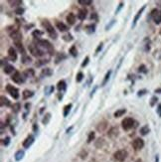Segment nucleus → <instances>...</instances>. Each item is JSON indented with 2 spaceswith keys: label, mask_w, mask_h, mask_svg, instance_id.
Returning <instances> with one entry per match:
<instances>
[{
  "label": "nucleus",
  "mask_w": 161,
  "mask_h": 162,
  "mask_svg": "<svg viewBox=\"0 0 161 162\" xmlns=\"http://www.w3.org/2000/svg\"><path fill=\"white\" fill-rule=\"evenodd\" d=\"M42 26L44 27V29L46 30V32L49 34V36L51 37L52 39H57V37H58V34H57V32L56 30L54 29V27H53V25L49 22L48 20H44V21H42Z\"/></svg>",
  "instance_id": "obj_1"
},
{
  "label": "nucleus",
  "mask_w": 161,
  "mask_h": 162,
  "mask_svg": "<svg viewBox=\"0 0 161 162\" xmlns=\"http://www.w3.org/2000/svg\"><path fill=\"white\" fill-rule=\"evenodd\" d=\"M28 49H29L30 53L32 54V56L36 57V58H41L45 55V52L39 47L36 43H32L29 46H28Z\"/></svg>",
  "instance_id": "obj_2"
},
{
  "label": "nucleus",
  "mask_w": 161,
  "mask_h": 162,
  "mask_svg": "<svg viewBox=\"0 0 161 162\" xmlns=\"http://www.w3.org/2000/svg\"><path fill=\"white\" fill-rule=\"evenodd\" d=\"M36 44L40 47V48L45 49L51 56L54 55V52H55L54 51V47L48 40H41V39H39V40H37V42H36Z\"/></svg>",
  "instance_id": "obj_3"
},
{
  "label": "nucleus",
  "mask_w": 161,
  "mask_h": 162,
  "mask_svg": "<svg viewBox=\"0 0 161 162\" xmlns=\"http://www.w3.org/2000/svg\"><path fill=\"white\" fill-rule=\"evenodd\" d=\"M6 91L7 93H9V95L12 96L14 100H18L20 96L19 93V89H18L16 87H14L12 85H7L6 86Z\"/></svg>",
  "instance_id": "obj_4"
},
{
  "label": "nucleus",
  "mask_w": 161,
  "mask_h": 162,
  "mask_svg": "<svg viewBox=\"0 0 161 162\" xmlns=\"http://www.w3.org/2000/svg\"><path fill=\"white\" fill-rule=\"evenodd\" d=\"M134 123H135V121H134L133 118L126 117L121 121V127H122V128L124 129V130H129V129H131L134 127Z\"/></svg>",
  "instance_id": "obj_5"
},
{
  "label": "nucleus",
  "mask_w": 161,
  "mask_h": 162,
  "mask_svg": "<svg viewBox=\"0 0 161 162\" xmlns=\"http://www.w3.org/2000/svg\"><path fill=\"white\" fill-rule=\"evenodd\" d=\"M127 157V151L126 150H117L116 152H114L113 158L114 160L119 162H123Z\"/></svg>",
  "instance_id": "obj_6"
},
{
  "label": "nucleus",
  "mask_w": 161,
  "mask_h": 162,
  "mask_svg": "<svg viewBox=\"0 0 161 162\" xmlns=\"http://www.w3.org/2000/svg\"><path fill=\"white\" fill-rule=\"evenodd\" d=\"M11 80L14 83H16V84H23V83L25 82V80H26V78H25L24 75L21 74L20 72L15 71L14 72V74L11 76Z\"/></svg>",
  "instance_id": "obj_7"
},
{
  "label": "nucleus",
  "mask_w": 161,
  "mask_h": 162,
  "mask_svg": "<svg viewBox=\"0 0 161 162\" xmlns=\"http://www.w3.org/2000/svg\"><path fill=\"white\" fill-rule=\"evenodd\" d=\"M150 16H151L152 20L154 21L155 24H160L161 23V10L159 9H153L151 13H150Z\"/></svg>",
  "instance_id": "obj_8"
},
{
  "label": "nucleus",
  "mask_w": 161,
  "mask_h": 162,
  "mask_svg": "<svg viewBox=\"0 0 161 162\" xmlns=\"http://www.w3.org/2000/svg\"><path fill=\"white\" fill-rule=\"evenodd\" d=\"M132 146H133V148L135 150H140L144 146V141L141 138H135L133 140V142H132Z\"/></svg>",
  "instance_id": "obj_9"
},
{
  "label": "nucleus",
  "mask_w": 161,
  "mask_h": 162,
  "mask_svg": "<svg viewBox=\"0 0 161 162\" xmlns=\"http://www.w3.org/2000/svg\"><path fill=\"white\" fill-rule=\"evenodd\" d=\"M145 5H143L140 9L138 10V12L136 13V15L134 16V18H133V22H132V28H134L135 26H136V23H137V21L139 20V18H140V16L142 15V13H143V11H144V9H145Z\"/></svg>",
  "instance_id": "obj_10"
},
{
  "label": "nucleus",
  "mask_w": 161,
  "mask_h": 162,
  "mask_svg": "<svg viewBox=\"0 0 161 162\" xmlns=\"http://www.w3.org/2000/svg\"><path fill=\"white\" fill-rule=\"evenodd\" d=\"M8 58L9 60L13 61V62H16L17 60V52L16 50L13 48V47H10L8 49Z\"/></svg>",
  "instance_id": "obj_11"
},
{
  "label": "nucleus",
  "mask_w": 161,
  "mask_h": 162,
  "mask_svg": "<svg viewBox=\"0 0 161 162\" xmlns=\"http://www.w3.org/2000/svg\"><path fill=\"white\" fill-rule=\"evenodd\" d=\"M57 89L60 92V93H65L66 89H67V83L64 81V80H61L58 82V84H57Z\"/></svg>",
  "instance_id": "obj_12"
},
{
  "label": "nucleus",
  "mask_w": 161,
  "mask_h": 162,
  "mask_svg": "<svg viewBox=\"0 0 161 162\" xmlns=\"http://www.w3.org/2000/svg\"><path fill=\"white\" fill-rule=\"evenodd\" d=\"M88 16V10L86 9V8H81V9H79V11H78V14H77V17L79 18L80 20H85L86 18H87Z\"/></svg>",
  "instance_id": "obj_13"
},
{
  "label": "nucleus",
  "mask_w": 161,
  "mask_h": 162,
  "mask_svg": "<svg viewBox=\"0 0 161 162\" xmlns=\"http://www.w3.org/2000/svg\"><path fill=\"white\" fill-rule=\"evenodd\" d=\"M85 32L89 35H92L94 34L96 32V24H89V25H86L85 26Z\"/></svg>",
  "instance_id": "obj_14"
},
{
  "label": "nucleus",
  "mask_w": 161,
  "mask_h": 162,
  "mask_svg": "<svg viewBox=\"0 0 161 162\" xmlns=\"http://www.w3.org/2000/svg\"><path fill=\"white\" fill-rule=\"evenodd\" d=\"M34 136L33 135H29L28 137L26 138L23 141V146L25 147V148H29V147L32 145V143L34 142Z\"/></svg>",
  "instance_id": "obj_15"
},
{
  "label": "nucleus",
  "mask_w": 161,
  "mask_h": 162,
  "mask_svg": "<svg viewBox=\"0 0 161 162\" xmlns=\"http://www.w3.org/2000/svg\"><path fill=\"white\" fill-rule=\"evenodd\" d=\"M66 21L69 25H74L76 23V15L74 13H69L66 17Z\"/></svg>",
  "instance_id": "obj_16"
},
{
  "label": "nucleus",
  "mask_w": 161,
  "mask_h": 162,
  "mask_svg": "<svg viewBox=\"0 0 161 162\" xmlns=\"http://www.w3.org/2000/svg\"><path fill=\"white\" fill-rule=\"evenodd\" d=\"M56 27L60 32H66L69 30V28L66 24H64L63 22H60V21H57L56 22Z\"/></svg>",
  "instance_id": "obj_17"
},
{
  "label": "nucleus",
  "mask_w": 161,
  "mask_h": 162,
  "mask_svg": "<svg viewBox=\"0 0 161 162\" xmlns=\"http://www.w3.org/2000/svg\"><path fill=\"white\" fill-rule=\"evenodd\" d=\"M3 71H4L5 74L10 75V74H12L14 71H15V68H14L12 65L6 64V65H4V66H3Z\"/></svg>",
  "instance_id": "obj_18"
},
{
  "label": "nucleus",
  "mask_w": 161,
  "mask_h": 162,
  "mask_svg": "<svg viewBox=\"0 0 161 162\" xmlns=\"http://www.w3.org/2000/svg\"><path fill=\"white\" fill-rule=\"evenodd\" d=\"M67 59V55L65 53H58L56 55V58H55V63L56 64H59L60 62H62V61L66 60Z\"/></svg>",
  "instance_id": "obj_19"
},
{
  "label": "nucleus",
  "mask_w": 161,
  "mask_h": 162,
  "mask_svg": "<svg viewBox=\"0 0 161 162\" xmlns=\"http://www.w3.org/2000/svg\"><path fill=\"white\" fill-rule=\"evenodd\" d=\"M53 75V70L50 69V68H45V69H43L41 72V77L44 78V77H51Z\"/></svg>",
  "instance_id": "obj_20"
},
{
  "label": "nucleus",
  "mask_w": 161,
  "mask_h": 162,
  "mask_svg": "<svg viewBox=\"0 0 161 162\" xmlns=\"http://www.w3.org/2000/svg\"><path fill=\"white\" fill-rule=\"evenodd\" d=\"M10 100L6 98L4 96H1V98H0V106H10Z\"/></svg>",
  "instance_id": "obj_21"
},
{
  "label": "nucleus",
  "mask_w": 161,
  "mask_h": 162,
  "mask_svg": "<svg viewBox=\"0 0 161 162\" xmlns=\"http://www.w3.org/2000/svg\"><path fill=\"white\" fill-rule=\"evenodd\" d=\"M72 107H73V104L72 103H69V104H67V106H64V110H63V116L64 117H67L68 116H69V113H70V111L72 110Z\"/></svg>",
  "instance_id": "obj_22"
},
{
  "label": "nucleus",
  "mask_w": 161,
  "mask_h": 162,
  "mask_svg": "<svg viewBox=\"0 0 161 162\" xmlns=\"http://www.w3.org/2000/svg\"><path fill=\"white\" fill-rule=\"evenodd\" d=\"M34 96V92L29 91V89H25V91L22 93V96H23V99H24V100L30 99V98H32V96Z\"/></svg>",
  "instance_id": "obj_23"
},
{
  "label": "nucleus",
  "mask_w": 161,
  "mask_h": 162,
  "mask_svg": "<svg viewBox=\"0 0 161 162\" xmlns=\"http://www.w3.org/2000/svg\"><path fill=\"white\" fill-rule=\"evenodd\" d=\"M14 44H15V46H16V48H17V50L19 51L22 55L24 56V55H26V53H25V50H24V47H23V45H22V42H14Z\"/></svg>",
  "instance_id": "obj_24"
},
{
  "label": "nucleus",
  "mask_w": 161,
  "mask_h": 162,
  "mask_svg": "<svg viewBox=\"0 0 161 162\" xmlns=\"http://www.w3.org/2000/svg\"><path fill=\"white\" fill-rule=\"evenodd\" d=\"M112 71L109 70V71L106 74L105 79H103V81H102V87H105V86L107 84V82H109V79H110V76H112Z\"/></svg>",
  "instance_id": "obj_25"
},
{
  "label": "nucleus",
  "mask_w": 161,
  "mask_h": 162,
  "mask_svg": "<svg viewBox=\"0 0 161 162\" xmlns=\"http://www.w3.org/2000/svg\"><path fill=\"white\" fill-rule=\"evenodd\" d=\"M8 3L10 4V6H12V7H16V6L21 7L20 5L22 4L23 1H22V0H13V1H12V0H9Z\"/></svg>",
  "instance_id": "obj_26"
},
{
  "label": "nucleus",
  "mask_w": 161,
  "mask_h": 162,
  "mask_svg": "<svg viewBox=\"0 0 161 162\" xmlns=\"http://www.w3.org/2000/svg\"><path fill=\"white\" fill-rule=\"evenodd\" d=\"M43 32L42 31H40V30H34L33 32H32V36H33V37L35 38V39H37V40H39V39H40L42 36H43Z\"/></svg>",
  "instance_id": "obj_27"
},
{
  "label": "nucleus",
  "mask_w": 161,
  "mask_h": 162,
  "mask_svg": "<svg viewBox=\"0 0 161 162\" xmlns=\"http://www.w3.org/2000/svg\"><path fill=\"white\" fill-rule=\"evenodd\" d=\"M23 75H24L25 78H32V77H34L35 72H34L33 69H28V70H26L24 72Z\"/></svg>",
  "instance_id": "obj_28"
},
{
  "label": "nucleus",
  "mask_w": 161,
  "mask_h": 162,
  "mask_svg": "<svg viewBox=\"0 0 161 162\" xmlns=\"http://www.w3.org/2000/svg\"><path fill=\"white\" fill-rule=\"evenodd\" d=\"M125 113H126V110H125V109L117 110L116 111V113H113V116H114V117H120V116H122Z\"/></svg>",
  "instance_id": "obj_29"
},
{
  "label": "nucleus",
  "mask_w": 161,
  "mask_h": 162,
  "mask_svg": "<svg viewBox=\"0 0 161 162\" xmlns=\"http://www.w3.org/2000/svg\"><path fill=\"white\" fill-rule=\"evenodd\" d=\"M69 53L71 54L72 56L74 57V58H76V57L78 56V50H77V47L75 46V45H73L70 48V50H69Z\"/></svg>",
  "instance_id": "obj_30"
},
{
  "label": "nucleus",
  "mask_w": 161,
  "mask_h": 162,
  "mask_svg": "<svg viewBox=\"0 0 161 162\" xmlns=\"http://www.w3.org/2000/svg\"><path fill=\"white\" fill-rule=\"evenodd\" d=\"M11 107H12L13 113H19V111L21 110V104H20L19 103H13Z\"/></svg>",
  "instance_id": "obj_31"
},
{
  "label": "nucleus",
  "mask_w": 161,
  "mask_h": 162,
  "mask_svg": "<svg viewBox=\"0 0 161 162\" xmlns=\"http://www.w3.org/2000/svg\"><path fill=\"white\" fill-rule=\"evenodd\" d=\"M23 156H24V151L23 150H19V151H17L16 154H15V159L17 161H19V160L22 159Z\"/></svg>",
  "instance_id": "obj_32"
},
{
  "label": "nucleus",
  "mask_w": 161,
  "mask_h": 162,
  "mask_svg": "<svg viewBox=\"0 0 161 162\" xmlns=\"http://www.w3.org/2000/svg\"><path fill=\"white\" fill-rule=\"evenodd\" d=\"M149 131H150V129H149V127H148V125H144V127H142L140 128L141 135H146Z\"/></svg>",
  "instance_id": "obj_33"
},
{
  "label": "nucleus",
  "mask_w": 161,
  "mask_h": 162,
  "mask_svg": "<svg viewBox=\"0 0 161 162\" xmlns=\"http://www.w3.org/2000/svg\"><path fill=\"white\" fill-rule=\"evenodd\" d=\"M62 39L65 42H71V41H73V36H72V34H70V33H68V34H66V35H64L63 37H62Z\"/></svg>",
  "instance_id": "obj_34"
},
{
  "label": "nucleus",
  "mask_w": 161,
  "mask_h": 162,
  "mask_svg": "<svg viewBox=\"0 0 161 162\" xmlns=\"http://www.w3.org/2000/svg\"><path fill=\"white\" fill-rule=\"evenodd\" d=\"M50 118H51V113H46L44 117H43V120H42V122H43V124H47L49 120H50Z\"/></svg>",
  "instance_id": "obj_35"
},
{
  "label": "nucleus",
  "mask_w": 161,
  "mask_h": 162,
  "mask_svg": "<svg viewBox=\"0 0 161 162\" xmlns=\"http://www.w3.org/2000/svg\"><path fill=\"white\" fill-rule=\"evenodd\" d=\"M85 78V75L82 73V72H79V73L77 74V77H76V82L77 83H81L82 81L84 80Z\"/></svg>",
  "instance_id": "obj_36"
},
{
  "label": "nucleus",
  "mask_w": 161,
  "mask_h": 162,
  "mask_svg": "<svg viewBox=\"0 0 161 162\" xmlns=\"http://www.w3.org/2000/svg\"><path fill=\"white\" fill-rule=\"evenodd\" d=\"M78 2L80 3V4L85 5V6H89V5L92 4V0H79Z\"/></svg>",
  "instance_id": "obj_37"
},
{
  "label": "nucleus",
  "mask_w": 161,
  "mask_h": 162,
  "mask_svg": "<svg viewBox=\"0 0 161 162\" xmlns=\"http://www.w3.org/2000/svg\"><path fill=\"white\" fill-rule=\"evenodd\" d=\"M31 62H32V59L28 55H24L22 57V63L23 64H29Z\"/></svg>",
  "instance_id": "obj_38"
},
{
  "label": "nucleus",
  "mask_w": 161,
  "mask_h": 162,
  "mask_svg": "<svg viewBox=\"0 0 161 162\" xmlns=\"http://www.w3.org/2000/svg\"><path fill=\"white\" fill-rule=\"evenodd\" d=\"M138 72H139V73L146 74V73L148 72V70L146 69V66H145V65H141V66H139V68H138Z\"/></svg>",
  "instance_id": "obj_39"
},
{
  "label": "nucleus",
  "mask_w": 161,
  "mask_h": 162,
  "mask_svg": "<svg viewBox=\"0 0 161 162\" xmlns=\"http://www.w3.org/2000/svg\"><path fill=\"white\" fill-rule=\"evenodd\" d=\"M45 92H46V95L50 96V95H51V93L54 92V87H53V86H50V87L46 88V89H45Z\"/></svg>",
  "instance_id": "obj_40"
},
{
  "label": "nucleus",
  "mask_w": 161,
  "mask_h": 162,
  "mask_svg": "<svg viewBox=\"0 0 161 162\" xmlns=\"http://www.w3.org/2000/svg\"><path fill=\"white\" fill-rule=\"evenodd\" d=\"M89 57L87 56V57H86V58H85V60L83 61V63H82L81 67H82V68L87 67V66H88V64H89Z\"/></svg>",
  "instance_id": "obj_41"
},
{
  "label": "nucleus",
  "mask_w": 161,
  "mask_h": 162,
  "mask_svg": "<svg viewBox=\"0 0 161 162\" xmlns=\"http://www.w3.org/2000/svg\"><path fill=\"white\" fill-rule=\"evenodd\" d=\"M24 12H25V9L22 8V7H18V8L15 10V13L17 14V15H22Z\"/></svg>",
  "instance_id": "obj_42"
},
{
  "label": "nucleus",
  "mask_w": 161,
  "mask_h": 162,
  "mask_svg": "<svg viewBox=\"0 0 161 162\" xmlns=\"http://www.w3.org/2000/svg\"><path fill=\"white\" fill-rule=\"evenodd\" d=\"M95 132L94 131H92V132H89V137H88V143H89V142H92V140H94V138H95Z\"/></svg>",
  "instance_id": "obj_43"
},
{
  "label": "nucleus",
  "mask_w": 161,
  "mask_h": 162,
  "mask_svg": "<svg viewBox=\"0 0 161 162\" xmlns=\"http://www.w3.org/2000/svg\"><path fill=\"white\" fill-rule=\"evenodd\" d=\"M157 100H158L157 96H152L151 100H150V106H154V104L157 103Z\"/></svg>",
  "instance_id": "obj_44"
},
{
  "label": "nucleus",
  "mask_w": 161,
  "mask_h": 162,
  "mask_svg": "<svg viewBox=\"0 0 161 162\" xmlns=\"http://www.w3.org/2000/svg\"><path fill=\"white\" fill-rule=\"evenodd\" d=\"M41 62H38L36 63V66H41V65H44V64H48L49 63V60H40Z\"/></svg>",
  "instance_id": "obj_45"
},
{
  "label": "nucleus",
  "mask_w": 161,
  "mask_h": 162,
  "mask_svg": "<svg viewBox=\"0 0 161 162\" xmlns=\"http://www.w3.org/2000/svg\"><path fill=\"white\" fill-rule=\"evenodd\" d=\"M102 48H103V43H101V44H99V45L98 46V48L96 49V54L99 53V51H102Z\"/></svg>",
  "instance_id": "obj_46"
},
{
  "label": "nucleus",
  "mask_w": 161,
  "mask_h": 162,
  "mask_svg": "<svg viewBox=\"0 0 161 162\" xmlns=\"http://www.w3.org/2000/svg\"><path fill=\"white\" fill-rule=\"evenodd\" d=\"M114 23H116V20H112V22H110L109 24H107L106 26V31H107V30H109V29H110V27H112Z\"/></svg>",
  "instance_id": "obj_47"
},
{
  "label": "nucleus",
  "mask_w": 161,
  "mask_h": 162,
  "mask_svg": "<svg viewBox=\"0 0 161 162\" xmlns=\"http://www.w3.org/2000/svg\"><path fill=\"white\" fill-rule=\"evenodd\" d=\"M9 143H10V137L7 136L5 139H3V144H4L5 146H7V145H9Z\"/></svg>",
  "instance_id": "obj_48"
},
{
  "label": "nucleus",
  "mask_w": 161,
  "mask_h": 162,
  "mask_svg": "<svg viewBox=\"0 0 161 162\" xmlns=\"http://www.w3.org/2000/svg\"><path fill=\"white\" fill-rule=\"evenodd\" d=\"M122 7H123V2H120V3H119V7H117V9L116 10V14L119 13V12L120 11V9L122 8Z\"/></svg>",
  "instance_id": "obj_49"
},
{
  "label": "nucleus",
  "mask_w": 161,
  "mask_h": 162,
  "mask_svg": "<svg viewBox=\"0 0 161 162\" xmlns=\"http://www.w3.org/2000/svg\"><path fill=\"white\" fill-rule=\"evenodd\" d=\"M146 92H147V91H146V89H141V91H139V92H138L137 96H143V95H145Z\"/></svg>",
  "instance_id": "obj_50"
},
{
  "label": "nucleus",
  "mask_w": 161,
  "mask_h": 162,
  "mask_svg": "<svg viewBox=\"0 0 161 162\" xmlns=\"http://www.w3.org/2000/svg\"><path fill=\"white\" fill-rule=\"evenodd\" d=\"M156 111H157V113H158V116L161 117V103H159V104H158V106H157V110H156Z\"/></svg>",
  "instance_id": "obj_51"
},
{
  "label": "nucleus",
  "mask_w": 161,
  "mask_h": 162,
  "mask_svg": "<svg viewBox=\"0 0 161 162\" xmlns=\"http://www.w3.org/2000/svg\"><path fill=\"white\" fill-rule=\"evenodd\" d=\"M91 19H96V20H98V15H96V13H92V16H91Z\"/></svg>",
  "instance_id": "obj_52"
},
{
  "label": "nucleus",
  "mask_w": 161,
  "mask_h": 162,
  "mask_svg": "<svg viewBox=\"0 0 161 162\" xmlns=\"http://www.w3.org/2000/svg\"><path fill=\"white\" fill-rule=\"evenodd\" d=\"M33 130H34V131H37V130H38V125L36 124V123L33 124Z\"/></svg>",
  "instance_id": "obj_53"
},
{
  "label": "nucleus",
  "mask_w": 161,
  "mask_h": 162,
  "mask_svg": "<svg viewBox=\"0 0 161 162\" xmlns=\"http://www.w3.org/2000/svg\"><path fill=\"white\" fill-rule=\"evenodd\" d=\"M29 107H30V103H26V104H25V110H29Z\"/></svg>",
  "instance_id": "obj_54"
},
{
  "label": "nucleus",
  "mask_w": 161,
  "mask_h": 162,
  "mask_svg": "<svg viewBox=\"0 0 161 162\" xmlns=\"http://www.w3.org/2000/svg\"><path fill=\"white\" fill-rule=\"evenodd\" d=\"M96 91V87L94 89H92V93H91V96H94V93H95V92Z\"/></svg>",
  "instance_id": "obj_55"
},
{
  "label": "nucleus",
  "mask_w": 161,
  "mask_h": 162,
  "mask_svg": "<svg viewBox=\"0 0 161 162\" xmlns=\"http://www.w3.org/2000/svg\"><path fill=\"white\" fill-rule=\"evenodd\" d=\"M155 93H161V89H155Z\"/></svg>",
  "instance_id": "obj_56"
},
{
  "label": "nucleus",
  "mask_w": 161,
  "mask_h": 162,
  "mask_svg": "<svg viewBox=\"0 0 161 162\" xmlns=\"http://www.w3.org/2000/svg\"><path fill=\"white\" fill-rule=\"evenodd\" d=\"M160 35H161V29H160Z\"/></svg>",
  "instance_id": "obj_57"
}]
</instances>
